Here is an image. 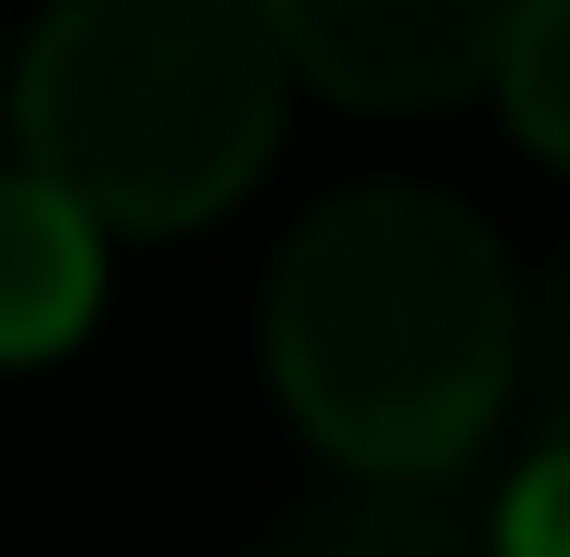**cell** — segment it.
Returning a JSON list of instances; mask_svg holds the SVG:
<instances>
[{
    "label": "cell",
    "mask_w": 570,
    "mask_h": 557,
    "mask_svg": "<svg viewBox=\"0 0 570 557\" xmlns=\"http://www.w3.org/2000/svg\"><path fill=\"white\" fill-rule=\"evenodd\" d=\"M266 368L367 495H444L520 392V267L444 190H343L266 279Z\"/></svg>",
    "instance_id": "6da1fadb"
},
{
    "label": "cell",
    "mask_w": 570,
    "mask_h": 557,
    "mask_svg": "<svg viewBox=\"0 0 570 557\" xmlns=\"http://www.w3.org/2000/svg\"><path fill=\"white\" fill-rule=\"evenodd\" d=\"M292 63L254 0H51L13 63L26 178L102 241H165L254 190L279 152Z\"/></svg>",
    "instance_id": "7a4b0ae2"
},
{
    "label": "cell",
    "mask_w": 570,
    "mask_h": 557,
    "mask_svg": "<svg viewBox=\"0 0 570 557\" xmlns=\"http://www.w3.org/2000/svg\"><path fill=\"white\" fill-rule=\"evenodd\" d=\"M254 26L279 39V63L305 89L355 115H431L456 89L494 77L520 0H254Z\"/></svg>",
    "instance_id": "3957f363"
},
{
    "label": "cell",
    "mask_w": 570,
    "mask_h": 557,
    "mask_svg": "<svg viewBox=\"0 0 570 557\" xmlns=\"http://www.w3.org/2000/svg\"><path fill=\"white\" fill-rule=\"evenodd\" d=\"M102 305V228L26 166H0V368H39Z\"/></svg>",
    "instance_id": "277c9868"
},
{
    "label": "cell",
    "mask_w": 570,
    "mask_h": 557,
    "mask_svg": "<svg viewBox=\"0 0 570 557\" xmlns=\"http://www.w3.org/2000/svg\"><path fill=\"white\" fill-rule=\"evenodd\" d=\"M228 557H482V533H469L444 495H330V507L266 519V533L228 545Z\"/></svg>",
    "instance_id": "5b68a950"
},
{
    "label": "cell",
    "mask_w": 570,
    "mask_h": 557,
    "mask_svg": "<svg viewBox=\"0 0 570 557\" xmlns=\"http://www.w3.org/2000/svg\"><path fill=\"white\" fill-rule=\"evenodd\" d=\"M494 89H508L520 140L546 152V166H570V0H520L508 51H494Z\"/></svg>",
    "instance_id": "8992f818"
},
{
    "label": "cell",
    "mask_w": 570,
    "mask_h": 557,
    "mask_svg": "<svg viewBox=\"0 0 570 557\" xmlns=\"http://www.w3.org/2000/svg\"><path fill=\"white\" fill-rule=\"evenodd\" d=\"M520 380H532V406H546V444H570V241H558V267L532 279V305H520Z\"/></svg>",
    "instance_id": "52a82bcc"
},
{
    "label": "cell",
    "mask_w": 570,
    "mask_h": 557,
    "mask_svg": "<svg viewBox=\"0 0 570 557\" xmlns=\"http://www.w3.org/2000/svg\"><path fill=\"white\" fill-rule=\"evenodd\" d=\"M482 557H570V444H546V456L508 481V507H494V545H482Z\"/></svg>",
    "instance_id": "ba28073f"
}]
</instances>
